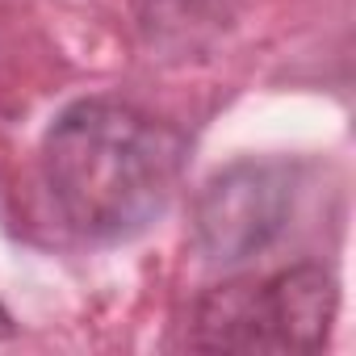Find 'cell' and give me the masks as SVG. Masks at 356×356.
<instances>
[{
    "label": "cell",
    "mask_w": 356,
    "mask_h": 356,
    "mask_svg": "<svg viewBox=\"0 0 356 356\" xmlns=\"http://www.w3.org/2000/svg\"><path fill=\"white\" fill-rule=\"evenodd\" d=\"M181 163V134L113 97L67 105L42 138L47 197L63 227L88 243H126L143 235L176 197Z\"/></svg>",
    "instance_id": "cell-1"
},
{
    "label": "cell",
    "mask_w": 356,
    "mask_h": 356,
    "mask_svg": "<svg viewBox=\"0 0 356 356\" xmlns=\"http://www.w3.org/2000/svg\"><path fill=\"white\" fill-rule=\"evenodd\" d=\"M339 306L335 277L318 264L256 281H227L193 310V348L227 352H318Z\"/></svg>",
    "instance_id": "cell-2"
},
{
    "label": "cell",
    "mask_w": 356,
    "mask_h": 356,
    "mask_svg": "<svg viewBox=\"0 0 356 356\" xmlns=\"http://www.w3.org/2000/svg\"><path fill=\"white\" fill-rule=\"evenodd\" d=\"M293 210V172L285 163H235L197 202V243L214 264H239L264 252Z\"/></svg>",
    "instance_id": "cell-3"
},
{
    "label": "cell",
    "mask_w": 356,
    "mask_h": 356,
    "mask_svg": "<svg viewBox=\"0 0 356 356\" xmlns=\"http://www.w3.org/2000/svg\"><path fill=\"white\" fill-rule=\"evenodd\" d=\"M13 331H17V327H13V314L0 306V339H13Z\"/></svg>",
    "instance_id": "cell-4"
}]
</instances>
